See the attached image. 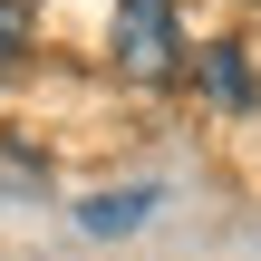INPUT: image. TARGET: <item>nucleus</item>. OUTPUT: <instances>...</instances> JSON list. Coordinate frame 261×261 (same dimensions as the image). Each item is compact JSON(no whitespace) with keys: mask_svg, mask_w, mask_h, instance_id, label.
Listing matches in <instances>:
<instances>
[{"mask_svg":"<svg viewBox=\"0 0 261 261\" xmlns=\"http://www.w3.org/2000/svg\"><path fill=\"white\" fill-rule=\"evenodd\" d=\"M116 58H126L136 77H165V68H174V10H165V0H126V10H116Z\"/></svg>","mask_w":261,"mask_h":261,"instance_id":"f257e3e1","label":"nucleus"},{"mask_svg":"<svg viewBox=\"0 0 261 261\" xmlns=\"http://www.w3.org/2000/svg\"><path fill=\"white\" fill-rule=\"evenodd\" d=\"M155 203H165L155 184H107V194H87V203H77V232H97V242H116V232H136V223H145Z\"/></svg>","mask_w":261,"mask_h":261,"instance_id":"f03ea898","label":"nucleus"},{"mask_svg":"<svg viewBox=\"0 0 261 261\" xmlns=\"http://www.w3.org/2000/svg\"><path fill=\"white\" fill-rule=\"evenodd\" d=\"M194 77H203V97H213V107H252V68H242V48H223V39H213V48L194 58Z\"/></svg>","mask_w":261,"mask_h":261,"instance_id":"7ed1b4c3","label":"nucleus"},{"mask_svg":"<svg viewBox=\"0 0 261 261\" xmlns=\"http://www.w3.org/2000/svg\"><path fill=\"white\" fill-rule=\"evenodd\" d=\"M19 48H29V19H19V10H10V0H0V68H10V58H19Z\"/></svg>","mask_w":261,"mask_h":261,"instance_id":"20e7f679","label":"nucleus"}]
</instances>
